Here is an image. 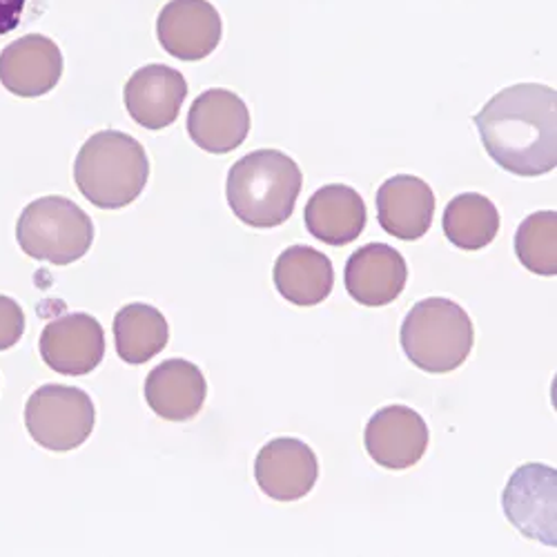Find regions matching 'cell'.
<instances>
[{"label":"cell","instance_id":"obj_1","mask_svg":"<svg viewBox=\"0 0 557 557\" xmlns=\"http://www.w3.org/2000/svg\"><path fill=\"white\" fill-rule=\"evenodd\" d=\"M557 97L542 83L502 89L473 119L488 157L516 176H542L557 165Z\"/></svg>","mask_w":557,"mask_h":557},{"label":"cell","instance_id":"obj_2","mask_svg":"<svg viewBox=\"0 0 557 557\" xmlns=\"http://www.w3.org/2000/svg\"><path fill=\"white\" fill-rule=\"evenodd\" d=\"M301 181L299 165L286 152H250L227 172V206L250 227H276L293 216Z\"/></svg>","mask_w":557,"mask_h":557},{"label":"cell","instance_id":"obj_3","mask_svg":"<svg viewBox=\"0 0 557 557\" xmlns=\"http://www.w3.org/2000/svg\"><path fill=\"white\" fill-rule=\"evenodd\" d=\"M150 161L134 136L119 129L91 134L74 161L81 195L101 210H121L141 197Z\"/></svg>","mask_w":557,"mask_h":557},{"label":"cell","instance_id":"obj_4","mask_svg":"<svg viewBox=\"0 0 557 557\" xmlns=\"http://www.w3.org/2000/svg\"><path fill=\"white\" fill-rule=\"evenodd\" d=\"M475 329L469 312L444 297L414 304L401 323V348L424 373H453L469 359Z\"/></svg>","mask_w":557,"mask_h":557},{"label":"cell","instance_id":"obj_5","mask_svg":"<svg viewBox=\"0 0 557 557\" xmlns=\"http://www.w3.org/2000/svg\"><path fill=\"white\" fill-rule=\"evenodd\" d=\"M16 239L21 250L36 261L70 265L89 252L95 223L74 201L42 197L21 212Z\"/></svg>","mask_w":557,"mask_h":557},{"label":"cell","instance_id":"obj_6","mask_svg":"<svg viewBox=\"0 0 557 557\" xmlns=\"http://www.w3.org/2000/svg\"><path fill=\"white\" fill-rule=\"evenodd\" d=\"M95 401L87 393L72 386H42L25 406V426L32 440L57 453L83 446L95 431Z\"/></svg>","mask_w":557,"mask_h":557},{"label":"cell","instance_id":"obj_7","mask_svg":"<svg viewBox=\"0 0 557 557\" xmlns=\"http://www.w3.org/2000/svg\"><path fill=\"white\" fill-rule=\"evenodd\" d=\"M555 469L542 463H527L510 475L502 506L508 522L522 535L540 540L546 546H557L555 529Z\"/></svg>","mask_w":557,"mask_h":557},{"label":"cell","instance_id":"obj_8","mask_svg":"<svg viewBox=\"0 0 557 557\" xmlns=\"http://www.w3.org/2000/svg\"><path fill=\"white\" fill-rule=\"evenodd\" d=\"M38 350L54 373L81 377L106 357V333L101 323L85 312H70L50 321L40 333Z\"/></svg>","mask_w":557,"mask_h":557},{"label":"cell","instance_id":"obj_9","mask_svg":"<svg viewBox=\"0 0 557 557\" xmlns=\"http://www.w3.org/2000/svg\"><path fill=\"white\" fill-rule=\"evenodd\" d=\"M429 426L424 417L408 406H386L366 426V450L382 469L404 471L414 467L429 448Z\"/></svg>","mask_w":557,"mask_h":557},{"label":"cell","instance_id":"obj_10","mask_svg":"<svg viewBox=\"0 0 557 557\" xmlns=\"http://www.w3.org/2000/svg\"><path fill=\"white\" fill-rule=\"evenodd\" d=\"M221 16L208 0H170L157 18L161 48L178 61H201L221 42Z\"/></svg>","mask_w":557,"mask_h":557},{"label":"cell","instance_id":"obj_11","mask_svg":"<svg viewBox=\"0 0 557 557\" xmlns=\"http://www.w3.org/2000/svg\"><path fill=\"white\" fill-rule=\"evenodd\" d=\"M63 76V54L59 45L42 36L27 34L0 52V83L23 99L45 97Z\"/></svg>","mask_w":557,"mask_h":557},{"label":"cell","instance_id":"obj_12","mask_svg":"<svg viewBox=\"0 0 557 557\" xmlns=\"http://www.w3.org/2000/svg\"><path fill=\"white\" fill-rule=\"evenodd\" d=\"M319 478L314 450L295 437L268 442L255 461V480L263 495L276 502H295L306 497Z\"/></svg>","mask_w":557,"mask_h":557},{"label":"cell","instance_id":"obj_13","mask_svg":"<svg viewBox=\"0 0 557 557\" xmlns=\"http://www.w3.org/2000/svg\"><path fill=\"white\" fill-rule=\"evenodd\" d=\"M188 97V81L170 65L152 63L136 70L123 89L127 114L146 129H163L178 119Z\"/></svg>","mask_w":557,"mask_h":557},{"label":"cell","instance_id":"obj_14","mask_svg":"<svg viewBox=\"0 0 557 557\" xmlns=\"http://www.w3.org/2000/svg\"><path fill=\"white\" fill-rule=\"evenodd\" d=\"M250 132V110L230 89H206L190 108L188 134L210 154L237 150Z\"/></svg>","mask_w":557,"mask_h":557},{"label":"cell","instance_id":"obj_15","mask_svg":"<svg viewBox=\"0 0 557 557\" xmlns=\"http://www.w3.org/2000/svg\"><path fill=\"white\" fill-rule=\"evenodd\" d=\"M406 278V259L388 244H368L352 252L344 274L348 295L368 308L393 304L404 293Z\"/></svg>","mask_w":557,"mask_h":557},{"label":"cell","instance_id":"obj_16","mask_svg":"<svg viewBox=\"0 0 557 557\" xmlns=\"http://www.w3.org/2000/svg\"><path fill=\"white\" fill-rule=\"evenodd\" d=\"M377 221L401 242L422 239L433 225L435 195L431 185L410 174H397L377 190Z\"/></svg>","mask_w":557,"mask_h":557},{"label":"cell","instance_id":"obj_17","mask_svg":"<svg viewBox=\"0 0 557 557\" xmlns=\"http://www.w3.org/2000/svg\"><path fill=\"white\" fill-rule=\"evenodd\" d=\"M208 395L206 377L193 361L168 359L146 380L148 406L168 422H188L199 414Z\"/></svg>","mask_w":557,"mask_h":557},{"label":"cell","instance_id":"obj_18","mask_svg":"<svg viewBox=\"0 0 557 557\" xmlns=\"http://www.w3.org/2000/svg\"><path fill=\"white\" fill-rule=\"evenodd\" d=\"M306 230L326 246H348L366 227V203L350 185L333 183L317 190L304 212Z\"/></svg>","mask_w":557,"mask_h":557},{"label":"cell","instance_id":"obj_19","mask_svg":"<svg viewBox=\"0 0 557 557\" xmlns=\"http://www.w3.org/2000/svg\"><path fill=\"white\" fill-rule=\"evenodd\" d=\"M272 276L278 295L295 306L326 301L335 286L333 261L310 246L286 248L278 255Z\"/></svg>","mask_w":557,"mask_h":557},{"label":"cell","instance_id":"obj_20","mask_svg":"<svg viewBox=\"0 0 557 557\" xmlns=\"http://www.w3.org/2000/svg\"><path fill=\"white\" fill-rule=\"evenodd\" d=\"M170 339L168 321L150 304H129L114 317V344L125 363L138 366L157 357Z\"/></svg>","mask_w":557,"mask_h":557},{"label":"cell","instance_id":"obj_21","mask_svg":"<svg viewBox=\"0 0 557 557\" xmlns=\"http://www.w3.org/2000/svg\"><path fill=\"white\" fill-rule=\"evenodd\" d=\"M499 232L495 203L478 193H463L448 201L444 210V235L459 250H482Z\"/></svg>","mask_w":557,"mask_h":557},{"label":"cell","instance_id":"obj_22","mask_svg":"<svg viewBox=\"0 0 557 557\" xmlns=\"http://www.w3.org/2000/svg\"><path fill=\"white\" fill-rule=\"evenodd\" d=\"M557 212L544 210L529 214L516 235V255L520 263L542 276L557 274Z\"/></svg>","mask_w":557,"mask_h":557},{"label":"cell","instance_id":"obj_23","mask_svg":"<svg viewBox=\"0 0 557 557\" xmlns=\"http://www.w3.org/2000/svg\"><path fill=\"white\" fill-rule=\"evenodd\" d=\"M45 10V0H0V40L29 25Z\"/></svg>","mask_w":557,"mask_h":557},{"label":"cell","instance_id":"obj_24","mask_svg":"<svg viewBox=\"0 0 557 557\" xmlns=\"http://www.w3.org/2000/svg\"><path fill=\"white\" fill-rule=\"evenodd\" d=\"M25 333V312L12 299L0 295V350L14 348Z\"/></svg>","mask_w":557,"mask_h":557}]
</instances>
